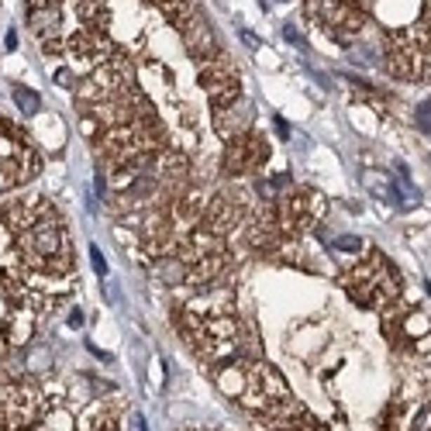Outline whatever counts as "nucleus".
<instances>
[{"label": "nucleus", "instance_id": "obj_1", "mask_svg": "<svg viewBox=\"0 0 431 431\" xmlns=\"http://www.w3.org/2000/svg\"><path fill=\"white\" fill-rule=\"evenodd\" d=\"M41 169L39 152L28 142V131L0 114V190H14L35 180Z\"/></svg>", "mask_w": 431, "mask_h": 431}, {"label": "nucleus", "instance_id": "obj_2", "mask_svg": "<svg viewBox=\"0 0 431 431\" xmlns=\"http://www.w3.org/2000/svg\"><path fill=\"white\" fill-rule=\"evenodd\" d=\"M345 286H349V293H352L362 307H380V304H387L390 297H397V286H400V283H397V270H393L383 256H376L373 263L359 266V270L349 276Z\"/></svg>", "mask_w": 431, "mask_h": 431}, {"label": "nucleus", "instance_id": "obj_3", "mask_svg": "<svg viewBox=\"0 0 431 431\" xmlns=\"http://www.w3.org/2000/svg\"><path fill=\"white\" fill-rule=\"evenodd\" d=\"M266 159H270V145H266V138H263V135L245 131V135L232 138V142H228V149H225V173H228V176H241V173H248V169L266 166Z\"/></svg>", "mask_w": 431, "mask_h": 431}, {"label": "nucleus", "instance_id": "obj_4", "mask_svg": "<svg viewBox=\"0 0 431 431\" xmlns=\"http://www.w3.org/2000/svg\"><path fill=\"white\" fill-rule=\"evenodd\" d=\"M180 35H183V48L190 52V59L194 62H207V59H218V55H225V48L218 45V35H214V28L204 21V14L197 11L194 18L180 28Z\"/></svg>", "mask_w": 431, "mask_h": 431}, {"label": "nucleus", "instance_id": "obj_5", "mask_svg": "<svg viewBox=\"0 0 431 431\" xmlns=\"http://www.w3.org/2000/svg\"><path fill=\"white\" fill-rule=\"evenodd\" d=\"M14 104H18V111L28 114V118L41 111V97L35 90H28V86H14Z\"/></svg>", "mask_w": 431, "mask_h": 431}, {"label": "nucleus", "instance_id": "obj_6", "mask_svg": "<svg viewBox=\"0 0 431 431\" xmlns=\"http://www.w3.org/2000/svg\"><path fill=\"white\" fill-rule=\"evenodd\" d=\"M393 194H397V200H400L404 207H418V204H421L418 187H414V183H407V176H404V183H397V187H393Z\"/></svg>", "mask_w": 431, "mask_h": 431}, {"label": "nucleus", "instance_id": "obj_7", "mask_svg": "<svg viewBox=\"0 0 431 431\" xmlns=\"http://www.w3.org/2000/svg\"><path fill=\"white\" fill-rule=\"evenodd\" d=\"M90 263H93V273L97 276H107V259L100 256V248H97V245H90Z\"/></svg>", "mask_w": 431, "mask_h": 431}, {"label": "nucleus", "instance_id": "obj_8", "mask_svg": "<svg viewBox=\"0 0 431 431\" xmlns=\"http://www.w3.org/2000/svg\"><path fill=\"white\" fill-rule=\"evenodd\" d=\"M418 128H421L425 135H431V100H425V104L418 107Z\"/></svg>", "mask_w": 431, "mask_h": 431}, {"label": "nucleus", "instance_id": "obj_9", "mask_svg": "<svg viewBox=\"0 0 431 431\" xmlns=\"http://www.w3.org/2000/svg\"><path fill=\"white\" fill-rule=\"evenodd\" d=\"M55 83H59L62 90H73V86H77V73H73V69H59V73H55Z\"/></svg>", "mask_w": 431, "mask_h": 431}, {"label": "nucleus", "instance_id": "obj_10", "mask_svg": "<svg viewBox=\"0 0 431 431\" xmlns=\"http://www.w3.org/2000/svg\"><path fill=\"white\" fill-rule=\"evenodd\" d=\"M411 431H431V404L421 411V414H418V418H414V428H411Z\"/></svg>", "mask_w": 431, "mask_h": 431}, {"label": "nucleus", "instance_id": "obj_11", "mask_svg": "<svg viewBox=\"0 0 431 431\" xmlns=\"http://www.w3.org/2000/svg\"><path fill=\"white\" fill-rule=\"evenodd\" d=\"M359 245H362V238H355V235H345V238L335 241V248H342V252H355Z\"/></svg>", "mask_w": 431, "mask_h": 431}, {"label": "nucleus", "instance_id": "obj_12", "mask_svg": "<svg viewBox=\"0 0 431 431\" xmlns=\"http://www.w3.org/2000/svg\"><path fill=\"white\" fill-rule=\"evenodd\" d=\"M283 35H286V41H300V32H297L293 25H286V28H283Z\"/></svg>", "mask_w": 431, "mask_h": 431}, {"label": "nucleus", "instance_id": "obj_13", "mask_svg": "<svg viewBox=\"0 0 431 431\" xmlns=\"http://www.w3.org/2000/svg\"><path fill=\"white\" fill-rule=\"evenodd\" d=\"M307 431H321V428H314V425H311V428H307Z\"/></svg>", "mask_w": 431, "mask_h": 431}]
</instances>
